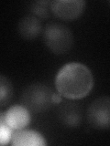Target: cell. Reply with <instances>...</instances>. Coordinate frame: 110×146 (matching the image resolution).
<instances>
[{
    "mask_svg": "<svg viewBox=\"0 0 110 146\" xmlns=\"http://www.w3.org/2000/svg\"><path fill=\"white\" fill-rule=\"evenodd\" d=\"M55 87L62 97L71 100L86 97L94 87V77L85 64L72 62L64 65L55 78Z\"/></svg>",
    "mask_w": 110,
    "mask_h": 146,
    "instance_id": "obj_1",
    "label": "cell"
},
{
    "mask_svg": "<svg viewBox=\"0 0 110 146\" xmlns=\"http://www.w3.org/2000/svg\"><path fill=\"white\" fill-rule=\"evenodd\" d=\"M0 106L2 108L9 103L13 96V86L10 80L5 76L0 77Z\"/></svg>",
    "mask_w": 110,
    "mask_h": 146,
    "instance_id": "obj_11",
    "label": "cell"
},
{
    "mask_svg": "<svg viewBox=\"0 0 110 146\" xmlns=\"http://www.w3.org/2000/svg\"><path fill=\"white\" fill-rule=\"evenodd\" d=\"M10 143L13 146H45L47 141L37 131L22 129L13 132Z\"/></svg>",
    "mask_w": 110,
    "mask_h": 146,
    "instance_id": "obj_8",
    "label": "cell"
},
{
    "mask_svg": "<svg viewBox=\"0 0 110 146\" xmlns=\"http://www.w3.org/2000/svg\"><path fill=\"white\" fill-rule=\"evenodd\" d=\"M53 94L54 92L49 86L35 83L27 87L22 94L21 100L30 111L40 113L48 111L54 105Z\"/></svg>",
    "mask_w": 110,
    "mask_h": 146,
    "instance_id": "obj_3",
    "label": "cell"
},
{
    "mask_svg": "<svg viewBox=\"0 0 110 146\" xmlns=\"http://www.w3.org/2000/svg\"><path fill=\"white\" fill-rule=\"evenodd\" d=\"M85 9L84 0H56L52 2V13L63 21H72L79 18Z\"/></svg>",
    "mask_w": 110,
    "mask_h": 146,
    "instance_id": "obj_5",
    "label": "cell"
},
{
    "mask_svg": "<svg viewBox=\"0 0 110 146\" xmlns=\"http://www.w3.org/2000/svg\"><path fill=\"white\" fill-rule=\"evenodd\" d=\"M52 1H47V0L31 2L30 5V9L35 17L48 18L50 17V13H52Z\"/></svg>",
    "mask_w": 110,
    "mask_h": 146,
    "instance_id": "obj_10",
    "label": "cell"
},
{
    "mask_svg": "<svg viewBox=\"0 0 110 146\" xmlns=\"http://www.w3.org/2000/svg\"><path fill=\"white\" fill-rule=\"evenodd\" d=\"M31 121L30 111L24 105H13L0 114V121L5 122L13 131L25 129Z\"/></svg>",
    "mask_w": 110,
    "mask_h": 146,
    "instance_id": "obj_6",
    "label": "cell"
},
{
    "mask_svg": "<svg viewBox=\"0 0 110 146\" xmlns=\"http://www.w3.org/2000/svg\"><path fill=\"white\" fill-rule=\"evenodd\" d=\"M13 134V130L9 128L6 123L0 121V141L2 145L10 143Z\"/></svg>",
    "mask_w": 110,
    "mask_h": 146,
    "instance_id": "obj_12",
    "label": "cell"
},
{
    "mask_svg": "<svg viewBox=\"0 0 110 146\" xmlns=\"http://www.w3.org/2000/svg\"><path fill=\"white\" fill-rule=\"evenodd\" d=\"M56 114L59 121L69 128H76L82 122V108L75 102L60 103Z\"/></svg>",
    "mask_w": 110,
    "mask_h": 146,
    "instance_id": "obj_7",
    "label": "cell"
},
{
    "mask_svg": "<svg viewBox=\"0 0 110 146\" xmlns=\"http://www.w3.org/2000/svg\"><path fill=\"white\" fill-rule=\"evenodd\" d=\"M17 30L22 38L32 40L40 36L42 27L39 17L35 16H26L18 22Z\"/></svg>",
    "mask_w": 110,
    "mask_h": 146,
    "instance_id": "obj_9",
    "label": "cell"
},
{
    "mask_svg": "<svg viewBox=\"0 0 110 146\" xmlns=\"http://www.w3.org/2000/svg\"><path fill=\"white\" fill-rule=\"evenodd\" d=\"M44 43L50 51L57 55L69 52L73 45V35L68 27L59 23H50L43 32Z\"/></svg>",
    "mask_w": 110,
    "mask_h": 146,
    "instance_id": "obj_2",
    "label": "cell"
},
{
    "mask_svg": "<svg viewBox=\"0 0 110 146\" xmlns=\"http://www.w3.org/2000/svg\"><path fill=\"white\" fill-rule=\"evenodd\" d=\"M87 121L95 130H110V97L103 96L97 98L89 105Z\"/></svg>",
    "mask_w": 110,
    "mask_h": 146,
    "instance_id": "obj_4",
    "label": "cell"
},
{
    "mask_svg": "<svg viewBox=\"0 0 110 146\" xmlns=\"http://www.w3.org/2000/svg\"><path fill=\"white\" fill-rule=\"evenodd\" d=\"M52 100H53V103L54 105H59L60 103H62V95L60 94L59 92L58 93H54L53 94V97H52Z\"/></svg>",
    "mask_w": 110,
    "mask_h": 146,
    "instance_id": "obj_13",
    "label": "cell"
}]
</instances>
